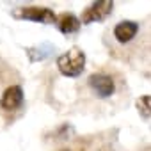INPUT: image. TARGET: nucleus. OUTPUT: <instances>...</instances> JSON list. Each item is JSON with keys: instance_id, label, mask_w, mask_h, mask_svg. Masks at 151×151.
<instances>
[{"instance_id": "f257e3e1", "label": "nucleus", "mask_w": 151, "mask_h": 151, "mask_svg": "<svg viewBox=\"0 0 151 151\" xmlns=\"http://www.w3.org/2000/svg\"><path fill=\"white\" fill-rule=\"evenodd\" d=\"M57 68L60 75L68 78H77L84 73L86 68V52L80 46H73L68 52L60 53L57 57Z\"/></svg>"}, {"instance_id": "f03ea898", "label": "nucleus", "mask_w": 151, "mask_h": 151, "mask_svg": "<svg viewBox=\"0 0 151 151\" xmlns=\"http://www.w3.org/2000/svg\"><path fill=\"white\" fill-rule=\"evenodd\" d=\"M13 16L18 18V20L36 22V23H45V25H52V23L57 22L55 11H52L50 7H37V6L16 9V11H13Z\"/></svg>"}, {"instance_id": "7ed1b4c3", "label": "nucleus", "mask_w": 151, "mask_h": 151, "mask_svg": "<svg viewBox=\"0 0 151 151\" xmlns=\"http://www.w3.org/2000/svg\"><path fill=\"white\" fill-rule=\"evenodd\" d=\"M114 9V2L112 0H98L93 2L91 6H87L82 14H80V25H89V23H96V22H103Z\"/></svg>"}, {"instance_id": "20e7f679", "label": "nucleus", "mask_w": 151, "mask_h": 151, "mask_svg": "<svg viewBox=\"0 0 151 151\" xmlns=\"http://www.w3.org/2000/svg\"><path fill=\"white\" fill-rule=\"evenodd\" d=\"M87 82H89V87L94 91V94L100 98H110L116 93L114 78L107 73H93L87 78Z\"/></svg>"}, {"instance_id": "39448f33", "label": "nucleus", "mask_w": 151, "mask_h": 151, "mask_svg": "<svg viewBox=\"0 0 151 151\" xmlns=\"http://www.w3.org/2000/svg\"><path fill=\"white\" fill-rule=\"evenodd\" d=\"M23 100H25L23 89L20 86H9L2 93V98H0V107H2V110L13 112V110L20 109L23 105Z\"/></svg>"}, {"instance_id": "423d86ee", "label": "nucleus", "mask_w": 151, "mask_h": 151, "mask_svg": "<svg viewBox=\"0 0 151 151\" xmlns=\"http://www.w3.org/2000/svg\"><path fill=\"white\" fill-rule=\"evenodd\" d=\"M137 32H139V23L133 22V20H123L114 27V37L121 45L130 43L137 36Z\"/></svg>"}, {"instance_id": "0eeeda50", "label": "nucleus", "mask_w": 151, "mask_h": 151, "mask_svg": "<svg viewBox=\"0 0 151 151\" xmlns=\"http://www.w3.org/2000/svg\"><path fill=\"white\" fill-rule=\"evenodd\" d=\"M57 27H59V30L62 32V34H75L82 25H80V20L75 16V14H71V13H62L60 16H57Z\"/></svg>"}, {"instance_id": "6e6552de", "label": "nucleus", "mask_w": 151, "mask_h": 151, "mask_svg": "<svg viewBox=\"0 0 151 151\" xmlns=\"http://www.w3.org/2000/svg\"><path fill=\"white\" fill-rule=\"evenodd\" d=\"M53 52H55V46L50 45V43H43V45H37V46L25 48V53L30 59V62H41V60L48 59Z\"/></svg>"}, {"instance_id": "1a4fd4ad", "label": "nucleus", "mask_w": 151, "mask_h": 151, "mask_svg": "<svg viewBox=\"0 0 151 151\" xmlns=\"http://www.w3.org/2000/svg\"><path fill=\"white\" fill-rule=\"evenodd\" d=\"M149 103H151L149 94H142V96L137 100V110H139V114H140L144 119H149V110H151Z\"/></svg>"}, {"instance_id": "9d476101", "label": "nucleus", "mask_w": 151, "mask_h": 151, "mask_svg": "<svg viewBox=\"0 0 151 151\" xmlns=\"http://www.w3.org/2000/svg\"><path fill=\"white\" fill-rule=\"evenodd\" d=\"M60 151H71V149H60Z\"/></svg>"}]
</instances>
